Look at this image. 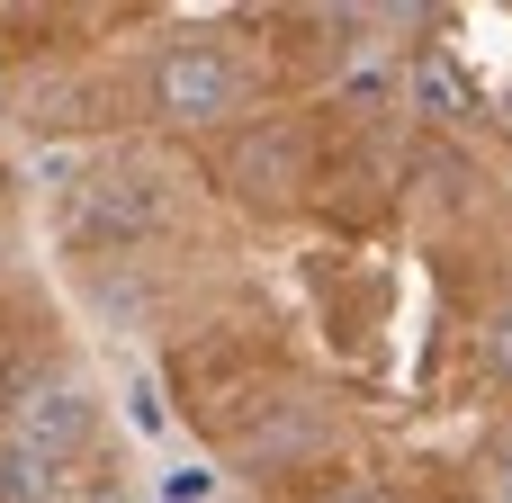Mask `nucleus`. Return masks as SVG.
<instances>
[{
  "mask_svg": "<svg viewBox=\"0 0 512 503\" xmlns=\"http://www.w3.org/2000/svg\"><path fill=\"white\" fill-rule=\"evenodd\" d=\"M477 144H486V153H495V162H504V171H512V117H504V126H495V135H477Z\"/></svg>",
  "mask_w": 512,
  "mask_h": 503,
  "instance_id": "4",
  "label": "nucleus"
},
{
  "mask_svg": "<svg viewBox=\"0 0 512 503\" xmlns=\"http://www.w3.org/2000/svg\"><path fill=\"white\" fill-rule=\"evenodd\" d=\"M135 459L63 270L36 180L0 135V503H126Z\"/></svg>",
  "mask_w": 512,
  "mask_h": 503,
  "instance_id": "3",
  "label": "nucleus"
},
{
  "mask_svg": "<svg viewBox=\"0 0 512 503\" xmlns=\"http://www.w3.org/2000/svg\"><path fill=\"white\" fill-rule=\"evenodd\" d=\"M36 216L243 503H512V171L405 72L45 153Z\"/></svg>",
  "mask_w": 512,
  "mask_h": 503,
  "instance_id": "1",
  "label": "nucleus"
},
{
  "mask_svg": "<svg viewBox=\"0 0 512 503\" xmlns=\"http://www.w3.org/2000/svg\"><path fill=\"white\" fill-rule=\"evenodd\" d=\"M351 72L342 9H0V108L45 153L216 135Z\"/></svg>",
  "mask_w": 512,
  "mask_h": 503,
  "instance_id": "2",
  "label": "nucleus"
}]
</instances>
